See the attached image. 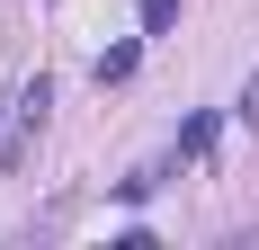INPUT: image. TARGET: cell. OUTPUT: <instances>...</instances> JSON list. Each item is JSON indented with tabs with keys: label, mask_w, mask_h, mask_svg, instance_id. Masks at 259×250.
<instances>
[{
	"label": "cell",
	"mask_w": 259,
	"mask_h": 250,
	"mask_svg": "<svg viewBox=\"0 0 259 250\" xmlns=\"http://www.w3.org/2000/svg\"><path fill=\"white\" fill-rule=\"evenodd\" d=\"M45 107H54V90H45V80H27L18 99H9V143H0V170H18V161H27L36 125H45Z\"/></svg>",
	"instance_id": "6da1fadb"
},
{
	"label": "cell",
	"mask_w": 259,
	"mask_h": 250,
	"mask_svg": "<svg viewBox=\"0 0 259 250\" xmlns=\"http://www.w3.org/2000/svg\"><path fill=\"white\" fill-rule=\"evenodd\" d=\"M206 143H214V116H188V125H179V161H197Z\"/></svg>",
	"instance_id": "7a4b0ae2"
},
{
	"label": "cell",
	"mask_w": 259,
	"mask_h": 250,
	"mask_svg": "<svg viewBox=\"0 0 259 250\" xmlns=\"http://www.w3.org/2000/svg\"><path fill=\"white\" fill-rule=\"evenodd\" d=\"M233 116H241V125L259 134V63H250V80H241V99H233Z\"/></svg>",
	"instance_id": "3957f363"
},
{
	"label": "cell",
	"mask_w": 259,
	"mask_h": 250,
	"mask_svg": "<svg viewBox=\"0 0 259 250\" xmlns=\"http://www.w3.org/2000/svg\"><path fill=\"white\" fill-rule=\"evenodd\" d=\"M170 18H179V0H143V36H161Z\"/></svg>",
	"instance_id": "277c9868"
}]
</instances>
